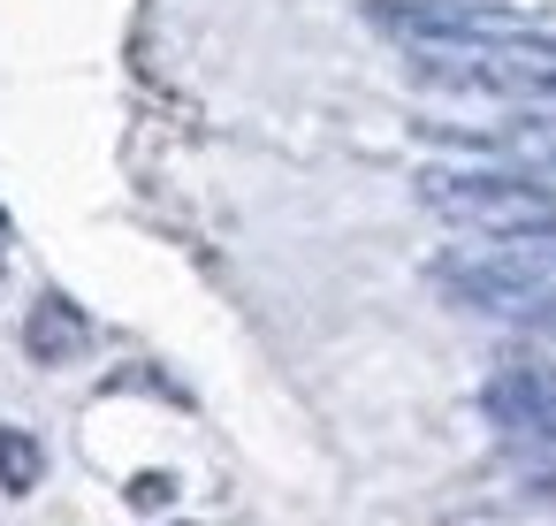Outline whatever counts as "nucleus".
I'll use <instances>...</instances> for the list:
<instances>
[{
  "mask_svg": "<svg viewBox=\"0 0 556 526\" xmlns=\"http://www.w3.org/2000/svg\"><path fill=\"white\" fill-rule=\"evenodd\" d=\"M412 77L457 100H556V32H495L457 47H404Z\"/></svg>",
  "mask_w": 556,
  "mask_h": 526,
  "instance_id": "obj_1",
  "label": "nucleus"
},
{
  "mask_svg": "<svg viewBox=\"0 0 556 526\" xmlns=\"http://www.w3.org/2000/svg\"><path fill=\"white\" fill-rule=\"evenodd\" d=\"M419 206L450 229H480V237H503V229H526L541 214H556V191L533 184V176H495V168H419L412 176Z\"/></svg>",
  "mask_w": 556,
  "mask_h": 526,
  "instance_id": "obj_2",
  "label": "nucleus"
},
{
  "mask_svg": "<svg viewBox=\"0 0 556 526\" xmlns=\"http://www.w3.org/2000/svg\"><path fill=\"white\" fill-rule=\"evenodd\" d=\"M434 275H442V290H450L457 305H472V313L556 328V260H541V252H510V245L472 252V260L457 252V260H442Z\"/></svg>",
  "mask_w": 556,
  "mask_h": 526,
  "instance_id": "obj_3",
  "label": "nucleus"
},
{
  "mask_svg": "<svg viewBox=\"0 0 556 526\" xmlns=\"http://www.w3.org/2000/svg\"><path fill=\"white\" fill-rule=\"evenodd\" d=\"M374 32L396 47H457V39H495V32H533L518 9H480V0H374Z\"/></svg>",
  "mask_w": 556,
  "mask_h": 526,
  "instance_id": "obj_4",
  "label": "nucleus"
},
{
  "mask_svg": "<svg viewBox=\"0 0 556 526\" xmlns=\"http://www.w3.org/2000/svg\"><path fill=\"white\" fill-rule=\"evenodd\" d=\"M480 404H488V419H495V427H518V435L556 442V374H548V366L495 374V381L480 389Z\"/></svg>",
  "mask_w": 556,
  "mask_h": 526,
  "instance_id": "obj_5",
  "label": "nucleus"
},
{
  "mask_svg": "<svg viewBox=\"0 0 556 526\" xmlns=\"http://www.w3.org/2000/svg\"><path fill=\"white\" fill-rule=\"evenodd\" d=\"M24 343H31L39 366H70V359H85L92 321H85L62 290H39V298H31V321H24Z\"/></svg>",
  "mask_w": 556,
  "mask_h": 526,
  "instance_id": "obj_6",
  "label": "nucleus"
},
{
  "mask_svg": "<svg viewBox=\"0 0 556 526\" xmlns=\"http://www.w3.org/2000/svg\"><path fill=\"white\" fill-rule=\"evenodd\" d=\"M427 138H450V146H495L510 161H533V168H556V115H518L503 130H427Z\"/></svg>",
  "mask_w": 556,
  "mask_h": 526,
  "instance_id": "obj_7",
  "label": "nucleus"
},
{
  "mask_svg": "<svg viewBox=\"0 0 556 526\" xmlns=\"http://www.w3.org/2000/svg\"><path fill=\"white\" fill-rule=\"evenodd\" d=\"M0 488H9V496L39 488V442L16 435V427H0Z\"/></svg>",
  "mask_w": 556,
  "mask_h": 526,
  "instance_id": "obj_8",
  "label": "nucleus"
}]
</instances>
